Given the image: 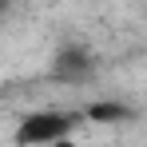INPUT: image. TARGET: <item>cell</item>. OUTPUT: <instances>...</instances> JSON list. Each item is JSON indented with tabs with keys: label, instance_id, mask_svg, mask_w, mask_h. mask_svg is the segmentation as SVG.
<instances>
[{
	"label": "cell",
	"instance_id": "obj_1",
	"mask_svg": "<svg viewBox=\"0 0 147 147\" xmlns=\"http://www.w3.org/2000/svg\"><path fill=\"white\" fill-rule=\"evenodd\" d=\"M76 119L80 115H68V111H32L24 115V123L16 127V143H64L76 131Z\"/></svg>",
	"mask_w": 147,
	"mask_h": 147
},
{
	"label": "cell",
	"instance_id": "obj_2",
	"mask_svg": "<svg viewBox=\"0 0 147 147\" xmlns=\"http://www.w3.org/2000/svg\"><path fill=\"white\" fill-rule=\"evenodd\" d=\"M52 76L60 80V84H88L92 76H96V60H92V52L88 48H68L56 52V60H52Z\"/></svg>",
	"mask_w": 147,
	"mask_h": 147
},
{
	"label": "cell",
	"instance_id": "obj_3",
	"mask_svg": "<svg viewBox=\"0 0 147 147\" xmlns=\"http://www.w3.org/2000/svg\"><path fill=\"white\" fill-rule=\"evenodd\" d=\"M80 119H92V123H127L131 119V107L119 103V99H96V103L84 107Z\"/></svg>",
	"mask_w": 147,
	"mask_h": 147
},
{
	"label": "cell",
	"instance_id": "obj_4",
	"mask_svg": "<svg viewBox=\"0 0 147 147\" xmlns=\"http://www.w3.org/2000/svg\"><path fill=\"white\" fill-rule=\"evenodd\" d=\"M0 20H4V0H0Z\"/></svg>",
	"mask_w": 147,
	"mask_h": 147
},
{
	"label": "cell",
	"instance_id": "obj_5",
	"mask_svg": "<svg viewBox=\"0 0 147 147\" xmlns=\"http://www.w3.org/2000/svg\"><path fill=\"white\" fill-rule=\"evenodd\" d=\"M4 4H12V0H4Z\"/></svg>",
	"mask_w": 147,
	"mask_h": 147
}]
</instances>
